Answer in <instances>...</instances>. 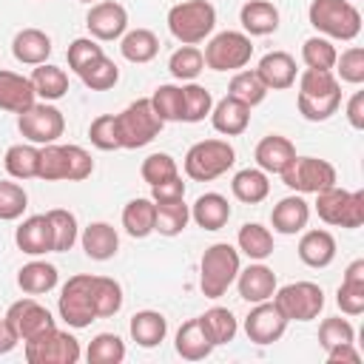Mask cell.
<instances>
[{
	"mask_svg": "<svg viewBox=\"0 0 364 364\" xmlns=\"http://www.w3.org/2000/svg\"><path fill=\"white\" fill-rule=\"evenodd\" d=\"M242 264H239V250L228 242H216L202 253L199 262V290L208 299H219L228 293V287L236 282Z\"/></svg>",
	"mask_w": 364,
	"mask_h": 364,
	"instance_id": "6da1fadb",
	"label": "cell"
},
{
	"mask_svg": "<svg viewBox=\"0 0 364 364\" xmlns=\"http://www.w3.org/2000/svg\"><path fill=\"white\" fill-rule=\"evenodd\" d=\"M307 17L327 40H355L361 31V11L350 0H313Z\"/></svg>",
	"mask_w": 364,
	"mask_h": 364,
	"instance_id": "7a4b0ae2",
	"label": "cell"
},
{
	"mask_svg": "<svg viewBox=\"0 0 364 364\" xmlns=\"http://www.w3.org/2000/svg\"><path fill=\"white\" fill-rule=\"evenodd\" d=\"M168 28L182 46H196L216 28V9L208 0H185L171 6Z\"/></svg>",
	"mask_w": 364,
	"mask_h": 364,
	"instance_id": "3957f363",
	"label": "cell"
},
{
	"mask_svg": "<svg viewBox=\"0 0 364 364\" xmlns=\"http://www.w3.org/2000/svg\"><path fill=\"white\" fill-rule=\"evenodd\" d=\"M162 119L156 117L154 105H151V97H142V100H134L125 111L117 114V131H119V145L128 148V151H136V148H145L148 142H154L162 131Z\"/></svg>",
	"mask_w": 364,
	"mask_h": 364,
	"instance_id": "277c9868",
	"label": "cell"
},
{
	"mask_svg": "<svg viewBox=\"0 0 364 364\" xmlns=\"http://www.w3.org/2000/svg\"><path fill=\"white\" fill-rule=\"evenodd\" d=\"M316 213L321 222L355 230L364 225V191H344L338 185L316 193Z\"/></svg>",
	"mask_w": 364,
	"mask_h": 364,
	"instance_id": "5b68a950",
	"label": "cell"
},
{
	"mask_svg": "<svg viewBox=\"0 0 364 364\" xmlns=\"http://www.w3.org/2000/svg\"><path fill=\"white\" fill-rule=\"evenodd\" d=\"M236 162V151L228 139H202L185 154V173L193 182H210L228 173Z\"/></svg>",
	"mask_w": 364,
	"mask_h": 364,
	"instance_id": "8992f818",
	"label": "cell"
},
{
	"mask_svg": "<svg viewBox=\"0 0 364 364\" xmlns=\"http://www.w3.org/2000/svg\"><path fill=\"white\" fill-rule=\"evenodd\" d=\"M23 353H26L28 364H77L82 355L80 341L60 327H51L46 333L23 341Z\"/></svg>",
	"mask_w": 364,
	"mask_h": 364,
	"instance_id": "52a82bcc",
	"label": "cell"
},
{
	"mask_svg": "<svg viewBox=\"0 0 364 364\" xmlns=\"http://www.w3.org/2000/svg\"><path fill=\"white\" fill-rule=\"evenodd\" d=\"M273 304L284 313L287 321H313L324 310V290L316 282H290L276 287Z\"/></svg>",
	"mask_w": 364,
	"mask_h": 364,
	"instance_id": "ba28073f",
	"label": "cell"
},
{
	"mask_svg": "<svg viewBox=\"0 0 364 364\" xmlns=\"http://www.w3.org/2000/svg\"><path fill=\"white\" fill-rule=\"evenodd\" d=\"M202 57H205V65L213 71H239L250 63L253 43L245 31H219L216 37L208 40Z\"/></svg>",
	"mask_w": 364,
	"mask_h": 364,
	"instance_id": "9c48e42d",
	"label": "cell"
},
{
	"mask_svg": "<svg viewBox=\"0 0 364 364\" xmlns=\"http://www.w3.org/2000/svg\"><path fill=\"white\" fill-rule=\"evenodd\" d=\"M57 310H60V318L74 330H82L91 321H97V310L91 299V273H77L63 284Z\"/></svg>",
	"mask_w": 364,
	"mask_h": 364,
	"instance_id": "30bf717a",
	"label": "cell"
},
{
	"mask_svg": "<svg viewBox=\"0 0 364 364\" xmlns=\"http://www.w3.org/2000/svg\"><path fill=\"white\" fill-rule=\"evenodd\" d=\"M279 176L296 193H318L336 185V168L327 159H316V156H296Z\"/></svg>",
	"mask_w": 364,
	"mask_h": 364,
	"instance_id": "8fae6325",
	"label": "cell"
},
{
	"mask_svg": "<svg viewBox=\"0 0 364 364\" xmlns=\"http://www.w3.org/2000/svg\"><path fill=\"white\" fill-rule=\"evenodd\" d=\"M17 128L31 145H48L57 142L65 131V117L57 105L48 102H34L23 114H17Z\"/></svg>",
	"mask_w": 364,
	"mask_h": 364,
	"instance_id": "7c38bea8",
	"label": "cell"
},
{
	"mask_svg": "<svg viewBox=\"0 0 364 364\" xmlns=\"http://www.w3.org/2000/svg\"><path fill=\"white\" fill-rule=\"evenodd\" d=\"M287 318H284V313L273 304V299H267V301H259V304H253V310L247 313V318H245V333H247V338L253 341V344H273V341H279L282 336H284V330H287Z\"/></svg>",
	"mask_w": 364,
	"mask_h": 364,
	"instance_id": "4fadbf2b",
	"label": "cell"
},
{
	"mask_svg": "<svg viewBox=\"0 0 364 364\" xmlns=\"http://www.w3.org/2000/svg\"><path fill=\"white\" fill-rule=\"evenodd\" d=\"M3 318L11 324V330L17 333L20 341H28V338H34V336H40V333L57 327L54 318H51V313H48V307H43V304L34 301V299H20V301H14V304L6 310Z\"/></svg>",
	"mask_w": 364,
	"mask_h": 364,
	"instance_id": "5bb4252c",
	"label": "cell"
},
{
	"mask_svg": "<svg viewBox=\"0 0 364 364\" xmlns=\"http://www.w3.org/2000/svg\"><path fill=\"white\" fill-rule=\"evenodd\" d=\"M85 26H88L94 40H102V43L119 40L128 28V11H125V6H119L114 0H100L88 9Z\"/></svg>",
	"mask_w": 364,
	"mask_h": 364,
	"instance_id": "9a60e30c",
	"label": "cell"
},
{
	"mask_svg": "<svg viewBox=\"0 0 364 364\" xmlns=\"http://www.w3.org/2000/svg\"><path fill=\"white\" fill-rule=\"evenodd\" d=\"M236 287H239V296H242L245 301L259 304V301L273 299V293H276L279 284H276V273H273L267 264L256 262V264H247L245 270H239Z\"/></svg>",
	"mask_w": 364,
	"mask_h": 364,
	"instance_id": "2e32d148",
	"label": "cell"
},
{
	"mask_svg": "<svg viewBox=\"0 0 364 364\" xmlns=\"http://www.w3.org/2000/svg\"><path fill=\"white\" fill-rule=\"evenodd\" d=\"M310 222V205L304 202L301 193L296 196H284L279 199V205H273L270 210V225L276 233H284V236H293V233H301Z\"/></svg>",
	"mask_w": 364,
	"mask_h": 364,
	"instance_id": "e0dca14e",
	"label": "cell"
},
{
	"mask_svg": "<svg viewBox=\"0 0 364 364\" xmlns=\"http://www.w3.org/2000/svg\"><path fill=\"white\" fill-rule=\"evenodd\" d=\"M14 242L23 253L28 256H43V253H51L54 250V239H51V225H48V216L46 213H37V216H28L20 222V228L14 230Z\"/></svg>",
	"mask_w": 364,
	"mask_h": 364,
	"instance_id": "ac0fdd59",
	"label": "cell"
},
{
	"mask_svg": "<svg viewBox=\"0 0 364 364\" xmlns=\"http://www.w3.org/2000/svg\"><path fill=\"white\" fill-rule=\"evenodd\" d=\"M34 102H37V94H34L31 80L23 77V74H14V71L0 68V111L23 114Z\"/></svg>",
	"mask_w": 364,
	"mask_h": 364,
	"instance_id": "d6986e66",
	"label": "cell"
},
{
	"mask_svg": "<svg viewBox=\"0 0 364 364\" xmlns=\"http://www.w3.org/2000/svg\"><path fill=\"white\" fill-rule=\"evenodd\" d=\"M256 74L267 85V91H284L296 82V60L287 51H270L259 60Z\"/></svg>",
	"mask_w": 364,
	"mask_h": 364,
	"instance_id": "ffe728a7",
	"label": "cell"
},
{
	"mask_svg": "<svg viewBox=\"0 0 364 364\" xmlns=\"http://www.w3.org/2000/svg\"><path fill=\"white\" fill-rule=\"evenodd\" d=\"M253 156H256V165L264 173H282L296 159V145L282 134H270L256 145Z\"/></svg>",
	"mask_w": 364,
	"mask_h": 364,
	"instance_id": "44dd1931",
	"label": "cell"
},
{
	"mask_svg": "<svg viewBox=\"0 0 364 364\" xmlns=\"http://www.w3.org/2000/svg\"><path fill=\"white\" fill-rule=\"evenodd\" d=\"M239 23L247 37H267L279 28V9L270 0H247L239 9Z\"/></svg>",
	"mask_w": 364,
	"mask_h": 364,
	"instance_id": "7402d4cb",
	"label": "cell"
},
{
	"mask_svg": "<svg viewBox=\"0 0 364 364\" xmlns=\"http://www.w3.org/2000/svg\"><path fill=\"white\" fill-rule=\"evenodd\" d=\"M11 54L23 65H43L51 57V37L40 28H23L11 40Z\"/></svg>",
	"mask_w": 364,
	"mask_h": 364,
	"instance_id": "603a6c76",
	"label": "cell"
},
{
	"mask_svg": "<svg viewBox=\"0 0 364 364\" xmlns=\"http://www.w3.org/2000/svg\"><path fill=\"white\" fill-rule=\"evenodd\" d=\"M210 122H213V128H216L219 134H225V136H239V134H245L247 125H250V108H247L245 102L233 100V97H225V100L213 102V108H210Z\"/></svg>",
	"mask_w": 364,
	"mask_h": 364,
	"instance_id": "cb8c5ba5",
	"label": "cell"
},
{
	"mask_svg": "<svg viewBox=\"0 0 364 364\" xmlns=\"http://www.w3.org/2000/svg\"><path fill=\"white\" fill-rule=\"evenodd\" d=\"M80 242H82L85 256L94 262H108L119 250V233L108 222H91L88 228H82Z\"/></svg>",
	"mask_w": 364,
	"mask_h": 364,
	"instance_id": "d4e9b609",
	"label": "cell"
},
{
	"mask_svg": "<svg viewBox=\"0 0 364 364\" xmlns=\"http://www.w3.org/2000/svg\"><path fill=\"white\" fill-rule=\"evenodd\" d=\"M299 259L307 267H327L336 259V239L330 230H304L299 239Z\"/></svg>",
	"mask_w": 364,
	"mask_h": 364,
	"instance_id": "484cf974",
	"label": "cell"
},
{
	"mask_svg": "<svg viewBox=\"0 0 364 364\" xmlns=\"http://www.w3.org/2000/svg\"><path fill=\"white\" fill-rule=\"evenodd\" d=\"M191 219H193L202 230H219V228H225L228 219H230V202H228L222 193H216V191L202 193V196L191 205Z\"/></svg>",
	"mask_w": 364,
	"mask_h": 364,
	"instance_id": "4316f807",
	"label": "cell"
},
{
	"mask_svg": "<svg viewBox=\"0 0 364 364\" xmlns=\"http://www.w3.org/2000/svg\"><path fill=\"white\" fill-rule=\"evenodd\" d=\"M128 330H131V338L139 347L151 350V347H156V344L165 341V336H168V318L159 310H139V313L131 316Z\"/></svg>",
	"mask_w": 364,
	"mask_h": 364,
	"instance_id": "83f0119b",
	"label": "cell"
},
{
	"mask_svg": "<svg viewBox=\"0 0 364 364\" xmlns=\"http://www.w3.org/2000/svg\"><path fill=\"white\" fill-rule=\"evenodd\" d=\"M176 353L185 358V361H202L213 353V341L208 338L205 327L199 318H191L185 321L179 330H176V341H173Z\"/></svg>",
	"mask_w": 364,
	"mask_h": 364,
	"instance_id": "f1b7e54d",
	"label": "cell"
},
{
	"mask_svg": "<svg viewBox=\"0 0 364 364\" xmlns=\"http://www.w3.org/2000/svg\"><path fill=\"white\" fill-rule=\"evenodd\" d=\"M154 225H156V205L154 199H131L125 208H122V228L128 236L134 239H145L154 233Z\"/></svg>",
	"mask_w": 364,
	"mask_h": 364,
	"instance_id": "f546056e",
	"label": "cell"
},
{
	"mask_svg": "<svg viewBox=\"0 0 364 364\" xmlns=\"http://www.w3.org/2000/svg\"><path fill=\"white\" fill-rule=\"evenodd\" d=\"M57 282H60L57 267L48 264V262H40V259H34V262H28V264H23L17 270V287L23 293H28V296L48 293V290L57 287Z\"/></svg>",
	"mask_w": 364,
	"mask_h": 364,
	"instance_id": "4dcf8cb0",
	"label": "cell"
},
{
	"mask_svg": "<svg viewBox=\"0 0 364 364\" xmlns=\"http://www.w3.org/2000/svg\"><path fill=\"white\" fill-rule=\"evenodd\" d=\"M230 191H233V196H236L239 202H245V205H259V202H264L267 193H270V179H267V173H264L262 168H242V171L233 176Z\"/></svg>",
	"mask_w": 364,
	"mask_h": 364,
	"instance_id": "1f68e13d",
	"label": "cell"
},
{
	"mask_svg": "<svg viewBox=\"0 0 364 364\" xmlns=\"http://www.w3.org/2000/svg\"><path fill=\"white\" fill-rule=\"evenodd\" d=\"M119 51L128 63H151L156 54H159V40L151 28H131L119 37Z\"/></svg>",
	"mask_w": 364,
	"mask_h": 364,
	"instance_id": "d6a6232c",
	"label": "cell"
},
{
	"mask_svg": "<svg viewBox=\"0 0 364 364\" xmlns=\"http://www.w3.org/2000/svg\"><path fill=\"white\" fill-rule=\"evenodd\" d=\"M28 80L34 85V94L43 97V102H54V100H60V97L68 94V74L60 65H51V63L34 65V71H31Z\"/></svg>",
	"mask_w": 364,
	"mask_h": 364,
	"instance_id": "836d02e7",
	"label": "cell"
},
{
	"mask_svg": "<svg viewBox=\"0 0 364 364\" xmlns=\"http://www.w3.org/2000/svg\"><path fill=\"white\" fill-rule=\"evenodd\" d=\"M236 245L245 256H250L256 262H264L273 253V233L259 222H245L236 233Z\"/></svg>",
	"mask_w": 364,
	"mask_h": 364,
	"instance_id": "e575fe53",
	"label": "cell"
},
{
	"mask_svg": "<svg viewBox=\"0 0 364 364\" xmlns=\"http://www.w3.org/2000/svg\"><path fill=\"white\" fill-rule=\"evenodd\" d=\"M91 299H94L97 318L117 316L122 307V287L111 276H91Z\"/></svg>",
	"mask_w": 364,
	"mask_h": 364,
	"instance_id": "d590c367",
	"label": "cell"
},
{
	"mask_svg": "<svg viewBox=\"0 0 364 364\" xmlns=\"http://www.w3.org/2000/svg\"><path fill=\"white\" fill-rule=\"evenodd\" d=\"M199 321H202L208 338L213 341V347L233 341L236 333H239V321H236V316H233L228 307H210V310H205V313L199 316Z\"/></svg>",
	"mask_w": 364,
	"mask_h": 364,
	"instance_id": "8d00e7d4",
	"label": "cell"
},
{
	"mask_svg": "<svg viewBox=\"0 0 364 364\" xmlns=\"http://www.w3.org/2000/svg\"><path fill=\"white\" fill-rule=\"evenodd\" d=\"M156 205V225L154 230L162 236H179L188 222H191V208L185 205V199H173V202H154Z\"/></svg>",
	"mask_w": 364,
	"mask_h": 364,
	"instance_id": "74e56055",
	"label": "cell"
},
{
	"mask_svg": "<svg viewBox=\"0 0 364 364\" xmlns=\"http://www.w3.org/2000/svg\"><path fill=\"white\" fill-rule=\"evenodd\" d=\"M37 162H40V148L37 145H11L3 156V165L11 179H37Z\"/></svg>",
	"mask_w": 364,
	"mask_h": 364,
	"instance_id": "f35d334b",
	"label": "cell"
},
{
	"mask_svg": "<svg viewBox=\"0 0 364 364\" xmlns=\"http://www.w3.org/2000/svg\"><path fill=\"white\" fill-rule=\"evenodd\" d=\"M48 225H51V239H54V253H65L74 247V242L80 239V228H77V216L65 208H54L46 213Z\"/></svg>",
	"mask_w": 364,
	"mask_h": 364,
	"instance_id": "ab89813d",
	"label": "cell"
},
{
	"mask_svg": "<svg viewBox=\"0 0 364 364\" xmlns=\"http://www.w3.org/2000/svg\"><path fill=\"white\" fill-rule=\"evenodd\" d=\"M228 97H233V100L245 102L247 108H253V105L264 102L267 85L262 82V77L256 71H236L233 80H230V85H228Z\"/></svg>",
	"mask_w": 364,
	"mask_h": 364,
	"instance_id": "60d3db41",
	"label": "cell"
},
{
	"mask_svg": "<svg viewBox=\"0 0 364 364\" xmlns=\"http://www.w3.org/2000/svg\"><path fill=\"white\" fill-rule=\"evenodd\" d=\"M296 105H299V114L307 122H324V119H330L338 111V105H341V88H336L330 94H318V97L299 94L296 97Z\"/></svg>",
	"mask_w": 364,
	"mask_h": 364,
	"instance_id": "b9f144b4",
	"label": "cell"
},
{
	"mask_svg": "<svg viewBox=\"0 0 364 364\" xmlns=\"http://www.w3.org/2000/svg\"><path fill=\"white\" fill-rule=\"evenodd\" d=\"M77 77H80L82 85L91 88V91H108V88L117 85V80H119V68H117L114 60H108V57L102 54V57H97L94 63H88Z\"/></svg>",
	"mask_w": 364,
	"mask_h": 364,
	"instance_id": "7bdbcfd3",
	"label": "cell"
},
{
	"mask_svg": "<svg viewBox=\"0 0 364 364\" xmlns=\"http://www.w3.org/2000/svg\"><path fill=\"white\" fill-rule=\"evenodd\" d=\"M213 108V97L205 85L188 82L182 85V122H202L205 117H210Z\"/></svg>",
	"mask_w": 364,
	"mask_h": 364,
	"instance_id": "ee69618b",
	"label": "cell"
},
{
	"mask_svg": "<svg viewBox=\"0 0 364 364\" xmlns=\"http://www.w3.org/2000/svg\"><path fill=\"white\" fill-rule=\"evenodd\" d=\"M88 364H119L125 358V341L117 333H100L85 350Z\"/></svg>",
	"mask_w": 364,
	"mask_h": 364,
	"instance_id": "f6af8a7d",
	"label": "cell"
},
{
	"mask_svg": "<svg viewBox=\"0 0 364 364\" xmlns=\"http://www.w3.org/2000/svg\"><path fill=\"white\" fill-rule=\"evenodd\" d=\"M202 68H205V57H202V51H199L196 46H182V48H176V51L171 54V60H168V71H171L176 80L193 82V80L202 74Z\"/></svg>",
	"mask_w": 364,
	"mask_h": 364,
	"instance_id": "bcb514c9",
	"label": "cell"
},
{
	"mask_svg": "<svg viewBox=\"0 0 364 364\" xmlns=\"http://www.w3.org/2000/svg\"><path fill=\"white\" fill-rule=\"evenodd\" d=\"M151 105L162 122H182V85H159L151 94Z\"/></svg>",
	"mask_w": 364,
	"mask_h": 364,
	"instance_id": "7dc6e473",
	"label": "cell"
},
{
	"mask_svg": "<svg viewBox=\"0 0 364 364\" xmlns=\"http://www.w3.org/2000/svg\"><path fill=\"white\" fill-rule=\"evenodd\" d=\"M336 46L327 40V37H307L304 46H301V60L307 68H321V71H333L336 65Z\"/></svg>",
	"mask_w": 364,
	"mask_h": 364,
	"instance_id": "c3c4849f",
	"label": "cell"
},
{
	"mask_svg": "<svg viewBox=\"0 0 364 364\" xmlns=\"http://www.w3.org/2000/svg\"><path fill=\"white\" fill-rule=\"evenodd\" d=\"M37 179H46V182H63L65 179V151H63V145H57V142L40 145Z\"/></svg>",
	"mask_w": 364,
	"mask_h": 364,
	"instance_id": "681fc988",
	"label": "cell"
},
{
	"mask_svg": "<svg viewBox=\"0 0 364 364\" xmlns=\"http://www.w3.org/2000/svg\"><path fill=\"white\" fill-rule=\"evenodd\" d=\"M26 208H28V193L23 191V185L0 179V222L20 219Z\"/></svg>",
	"mask_w": 364,
	"mask_h": 364,
	"instance_id": "f907efd6",
	"label": "cell"
},
{
	"mask_svg": "<svg viewBox=\"0 0 364 364\" xmlns=\"http://www.w3.org/2000/svg\"><path fill=\"white\" fill-rule=\"evenodd\" d=\"M88 139L100 151H117L119 145V131H117V114H100L88 125Z\"/></svg>",
	"mask_w": 364,
	"mask_h": 364,
	"instance_id": "816d5d0a",
	"label": "cell"
},
{
	"mask_svg": "<svg viewBox=\"0 0 364 364\" xmlns=\"http://www.w3.org/2000/svg\"><path fill=\"white\" fill-rule=\"evenodd\" d=\"M139 173H142V179L148 185H159V182H165L171 176H179V165H176V159L171 154H151V156L142 159Z\"/></svg>",
	"mask_w": 364,
	"mask_h": 364,
	"instance_id": "f5cc1de1",
	"label": "cell"
},
{
	"mask_svg": "<svg viewBox=\"0 0 364 364\" xmlns=\"http://www.w3.org/2000/svg\"><path fill=\"white\" fill-rule=\"evenodd\" d=\"M350 341H355V330H353V324L347 318L330 316V318H324L318 324V344L324 350H330L336 344H350Z\"/></svg>",
	"mask_w": 364,
	"mask_h": 364,
	"instance_id": "db71d44e",
	"label": "cell"
},
{
	"mask_svg": "<svg viewBox=\"0 0 364 364\" xmlns=\"http://www.w3.org/2000/svg\"><path fill=\"white\" fill-rule=\"evenodd\" d=\"M341 88L338 85V77L333 71H321V68H304L301 77H299V94L304 97H318V94H330Z\"/></svg>",
	"mask_w": 364,
	"mask_h": 364,
	"instance_id": "11a10c76",
	"label": "cell"
},
{
	"mask_svg": "<svg viewBox=\"0 0 364 364\" xmlns=\"http://www.w3.org/2000/svg\"><path fill=\"white\" fill-rule=\"evenodd\" d=\"M65 151V179L63 182H82L94 173V159L80 145H63Z\"/></svg>",
	"mask_w": 364,
	"mask_h": 364,
	"instance_id": "9f6ffc18",
	"label": "cell"
},
{
	"mask_svg": "<svg viewBox=\"0 0 364 364\" xmlns=\"http://www.w3.org/2000/svg\"><path fill=\"white\" fill-rule=\"evenodd\" d=\"M333 68L338 71L341 82L361 85L364 82V48L350 46L347 51H341V57H336V65Z\"/></svg>",
	"mask_w": 364,
	"mask_h": 364,
	"instance_id": "6f0895ef",
	"label": "cell"
},
{
	"mask_svg": "<svg viewBox=\"0 0 364 364\" xmlns=\"http://www.w3.org/2000/svg\"><path fill=\"white\" fill-rule=\"evenodd\" d=\"M105 51H102V46H100V40H94V37H77L71 46H68V68L74 71V74H80L88 63H94L97 57H102Z\"/></svg>",
	"mask_w": 364,
	"mask_h": 364,
	"instance_id": "680465c9",
	"label": "cell"
},
{
	"mask_svg": "<svg viewBox=\"0 0 364 364\" xmlns=\"http://www.w3.org/2000/svg\"><path fill=\"white\" fill-rule=\"evenodd\" d=\"M336 304L347 316H361L364 313V282H341L336 293Z\"/></svg>",
	"mask_w": 364,
	"mask_h": 364,
	"instance_id": "91938a15",
	"label": "cell"
},
{
	"mask_svg": "<svg viewBox=\"0 0 364 364\" xmlns=\"http://www.w3.org/2000/svg\"><path fill=\"white\" fill-rule=\"evenodd\" d=\"M151 199L154 202H173V199H185V182L182 176H171L159 185H151Z\"/></svg>",
	"mask_w": 364,
	"mask_h": 364,
	"instance_id": "94428289",
	"label": "cell"
},
{
	"mask_svg": "<svg viewBox=\"0 0 364 364\" xmlns=\"http://www.w3.org/2000/svg\"><path fill=\"white\" fill-rule=\"evenodd\" d=\"M327 361L330 364H358L361 361V353L353 347V341L350 344H336V347L327 350Z\"/></svg>",
	"mask_w": 364,
	"mask_h": 364,
	"instance_id": "6125c7cd",
	"label": "cell"
},
{
	"mask_svg": "<svg viewBox=\"0 0 364 364\" xmlns=\"http://www.w3.org/2000/svg\"><path fill=\"white\" fill-rule=\"evenodd\" d=\"M347 119H350V125L355 131L364 128V91H355L350 97V102H347Z\"/></svg>",
	"mask_w": 364,
	"mask_h": 364,
	"instance_id": "be15d7a7",
	"label": "cell"
},
{
	"mask_svg": "<svg viewBox=\"0 0 364 364\" xmlns=\"http://www.w3.org/2000/svg\"><path fill=\"white\" fill-rule=\"evenodd\" d=\"M17 333L11 330V324L6 321V318H0V355H6V353H11L14 347H17Z\"/></svg>",
	"mask_w": 364,
	"mask_h": 364,
	"instance_id": "e7e4bbea",
	"label": "cell"
},
{
	"mask_svg": "<svg viewBox=\"0 0 364 364\" xmlns=\"http://www.w3.org/2000/svg\"><path fill=\"white\" fill-rule=\"evenodd\" d=\"M344 282H364V259H355L344 270Z\"/></svg>",
	"mask_w": 364,
	"mask_h": 364,
	"instance_id": "03108f58",
	"label": "cell"
},
{
	"mask_svg": "<svg viewBox=\"0 0 364 364\" xmlns=\"http://www.w3.org/2000/svg\"><path fill=\"white\" fill-rule=\"evenodd\" d=\"M80 3H100V0H80Z\"/></svg>",
	"mask_w": 364,
	"mask_h": 364,
	"instance_id": "003e7915",
	"label": "cell"
}]
</instances>
